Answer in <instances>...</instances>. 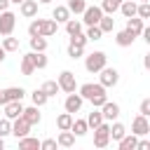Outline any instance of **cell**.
<instances>
[{"instance_id": "obj_1", "label": "cell", "mask_w": 150, "mask_h": 150, "mask_svg": "<svg viewBox=\"0 0 150 150\" xmlns=\"http://www.w3.org/2000/svg\"><path fill=\"white\" fill-rule=\"evenodd\" d=\"M77 94H80L84 101H89L91 108H101V105L108 101V89H105L101 82H84V84L77 89Z\"/></svg>"}, {"instance_id": "obj_2", "label": "cell", "mask_w": 150, "mask_h": 150, "mask_svg": "<svg viewBox=\"0 0 150 150\" xmlns=\"http://www.w3.org/2000/svg\"><path fill=\"white\" fill-rule=\"evenodd\" d=\"M103 66H108L105 52H91V54L84 56V68H87V73H98Z\"/></svg>"}, {"instance_id": "obj_3", "label": "cell", "mask_w": 150, "mask_h": 150, "mask_svg": "<svg viewBox=\"0 0 150 150\" xmlns=\"http://www.w3.org/2000/svg\"><path fill=\"white\" fill-rule=\"evenodd\" d=\"M110 145V122H101L94 127V148H108Z\"/></svg>"}, {"instance_id": "obj_4", "label": "cell", "mask_w": 150, "mask_h": 150, "mask_svg": "<svg viewBox=\"0 0 150 150\" xmlns=\"http://www.w3.org/2000/svg\"><path fill=\"white\" fill-rule=\"evenodd\" d=\"M98 82H101L105 89L115 87V84L120 82V70H117V68H110V66H103V68L98 70Z\"/></svg>"}, {"instance_id": "obj_5", "label": "cell", "mask_w": 150, "mask_h": 150, "mask_svg": "<svg viewBox=\"0 0 150 150\" xmlns=\"http://www.w3.org/2000/svg\"><path fill=\"white\" fill-rule=\"evenodd\" d=\"M101 16H103V9H101L98 5H87L80 21H82V26H96Z\"/></svg>"}, {"instance_id": "obj_6", "label": "cell", "mask_w": 150, "mask_h": 150, "mask_svg": "<svg viewBox=\"0 0 150 150\" xmlns=\"http://www.w3.org/2000/svg\"><path fill=\"white\" fill-rule=\"evenodd\" d=\"M56 82H59V89L66 91V94L77 91V80H75V73H70V70H61Z\"/></svg>"}, {"instance_id": "obj_7", "label": "cell", "mask_w": 150, "mask_h": 150, "mask_svg": "<svg viewBox=\"0 0 150 150\" xmlns=\"http://www.w3.org/2000/svg\"><path fill=\"white\" fill-rule=\"evenodd\" d=\"M14 26H16V14L9 12V9L0 12V35H12Z\"/></svg>"}, {"instance_id": "obj_8", "label": "cell", "mask_w": 150, "mask_h": 150, "mask_svg": "<svg viewBox=\"0 0 150 150\" xmlns=\"http://www.w3.org/2000/svg\"><path fill=\"white\" fill-rule=\"evenodd\" d=\"M82 105H84V98H82L77 91H70V94L66 96V101H63V110H66V112H73V115L80 112Z\"/></svg>"}, {"instance_id": "obj_9", "label": "cell", "mask_w": 150, "mask_h": 150, "mask_svg": "<svg viewBox=\"0 0 150 150\" xmlns=\"http://www.w3.org/2000/svg\"><path fill=\"white\" fill-rule=\"evenodd\" d=\"M131 134H136L138 138L150 134V122H148L145 115H136V117L131 120Z\"/></svg>"}, {"instance_id": "obj_10", "label": "cell", "mask_w": 150, "mask_h": 150, "mask_svg": "<svg viewBox=\"0 0 150 150\" xmlns=\"http://www.w3.org/2000/svg\"><path fill=\"white\" fill-rule=\"evenodd\" d=\"M98 110H101V115H103L105 122H115V120L120 117V105H117L115 101H105Z\"/></svg>"}, {"instance_id": "obj_11", "label": "cell", "mask_w": 150, "mask_h": 150, "mask_svg": "<svg viewBox=\"0 0 150 150\" xmlns=\"http://www.w3.org/2000/svg\"><path fill=\"white\" fill-rule=\"evenodd\" d=\"M30 134V124L19 115L16 120H12V136L14 138H21V136H28Z\"/></svg>"}, {"instance_id": "obj_12", "label": "cell", "mask_w": 150, "mask_h": 150, "mask_svg": "<svg viewBox=\"0 0 150 150\" xmlns=\"http://www.w3.org/2000/svg\"><path fill=\"white\" fill-rule=\"evenodd\" d=\"M2 108H5V117H7V120H16V117L23 112V103H21V101H7Z\"/></svg>"}, {"instance_id": "obj_13", "label": "cell", "mask_w": 150, "mask_h": 150, "mask_svg": "<svg viewBox=\"0 0 150 150\" xmlns=\"http://www.w3.org/2000/svg\"><path fill=\"white\" fill-rule=\"evenodd\" d=\"M21 117H23V120H26L30 127L40 124V120H42V115H40V108H38V105H28V108H23Z\"/></svg>"}, {"instance_id": "obj_14", "label": "cell", "mask_w": 150, "mask_h": 150, "mask_svg": "<svg viewBox=\"0 0 150 150\" xmlns=\"http://www.w3.org/2000/svg\"><path fill=\"white\" fill-rule=\"evenodd\" d=\"M19 12H21V16H26V19L38 16V0H21V2H19Z\"/></svg>"}, {"instance_id": "obj_15", "label": "cell", "mask_w": 150, "mask_h": 150, "mask_svg": "<svg viewBox=\"0 0 150 150\" xmlns=\"http://www.w3.org/2000/svg\"><path fill=\"white\" fill-rule=\"evenodd\" d=\"M0 91H2L5 103H7V101H21V98L26 96V89H23V87H7V89H0Z\"/></svg>"}, {"instance_id": "obj_16", "label": "cell", "mask_w": 150, "mask_h": 150, "mask_svg": "<svg viewBox=\"0 0 150 150\" xmlns=\"http://www.w3.org/2000/svg\"><path fill=\"white\" fill-rule=\"evenodd\" d=\"M136 143H138V136L131 134V131H127V134L117 141V148H120V150H136Z\"/></svg>"}, {"instance_id": "obj_17", "label": "cell", "mask_w": 150, "mask_h": 150, "mask_svg": "<svg viewBox=\"0 0 150 150\" xmlns=\"http://www.w3.org/2000/svg\"><path fill=\"white\" fill-rule=\"evenodd\" d=\"M134 40H136V35H131L127 28L115 33V45H117V47H131V45H134Z\"/></svg>"}, {"instance_id": "obj_18", "label": "cell", "mask_w": 150, "mask_h": 150, "mask_svg": "<svg viewBox=\"0 0 150 150\" xmlns=\"http://www.w3.org/2000/svg\"><path fill=\"white\" fill-rule=\"evenodd\" d=\"M143 26H145V21H143V19H138V16H129L124 28H127L131 35H136V38H138V35H141V30H143Z\"/></svg>"}, {"instance_id": "obj_19", "label": "cell", "mask_w": 150, "mask_h": 150, "mask_svg": "<svg viewBox=\"0 0 150 150\" xmlns=\"http://www.w3.org/2000/svg\"><path fill=\"white\" fill-rule=\"evenodd\" d=\"M56 30H59V23L54 19H42V26H40L42 38H52V35H56Z\"/></svg>"}, {"instance_id": "obj_20", "label": "cell", "mask_w": 150, "mask_h": 150, "mask_svg": "<svg viewBox=\"0 0 150 150\" xmlns=\"http://www.w3.org/2000/svg\"><path fill=\"white\" fill-rule=\"evenodd\" d=\"M75 134L70 131V129H63L61 134H59V138H56V143H59V148H73L75 145Z\"/></svg>"}, {"instance_id": "obj_21", "label": "cell", "mask_w": 150, "mask_h": 150, "mask_svg": "<svg viewBox=\"0 0 150 150\" xmlns=\"http://www.w3.org/2000/svg\"><path fill=\"white\" fill-rule=\"evenodd\" d=\"M28 54H30V61H33L35 70H45L49 66V59L45 56V52H28Z\"/></svg>"}, {"instance_id": "obj_22", "label": "cell", "mask_w": 150, "mask_h": 150, "mask_svg": "<svg viewBox=\"0 0 150 150\" xmlns=\"http://www.w3.org/2000/svg\"><path fill=\"white\" fill-rule=\"evenodd\" d=\"M52 19H54L56 23H66V21L70 19L68 7H66V5H56V7H54V12H52Z\"/></svg>"}, {"instance_id": "obj_23", "label": "cell", "mask_w": 150, "mask_h": 150, "mask_svg": "<svg viewBox=\"0 0 150 150\" xmlns=\"http://www.w3.org/2000/svg\"><path fill=\"white\" fill-rule=\"evenodd\" d=\"M16 141H19V150H40V141L33 136H21Z\"/></svg>"}, {"instance_id": "obj_24", "label": "cell", "mask_w": 150, "mask_h": 150, "mask_svg": "<svg viewBox=\"0 0 150 150\" xmlns=\"http://www.w3.org/2000/svg\"><path fill=\"white\" fill-rule=\"evenodd\" d=\"M96 26L101 28V33H112V28H115V19H112V14H103V16L98 19Z\"/></svg>"}, {"instance_id": "obj_25", "label": "cell", "mask_w": 150, "mask_h": 150, "mask_svg": "<svg viewBox=\"0 0 150 150\" xmlns=\"http://www.w3.org/2000/svg\"><path fill=\"white\" fill-rule=\"evenodd\" d=\"M19 68H21V75H26V77H30V75L35 73V66H33V61H30V54H23V56H21Z\"/></svg>"}, {"instance_id": "obj_26", "label": "cell", "mask_w": 150, "mask_h": 150, "mask_svg": "<svg viewBox=\"0 0 150 150\" xmlns=\"http://www.w3.org/2000/svg\"><path fill=\"white\" fill-rule=\"evenodd\" d=\"M40 89H42V91L47 94V98H54V96H56V94L61 91V89H59V82H56V80H45Z\"/></svg>"}, {"instance_id": "obj_27", "label": "cell", "mask_w": 150, "mask_h": 150, "mask_svg": "<svg viewBox=\"0 0 150 150\" xmlns=\"http://www.w3.org/2000/svg\"><path fill=\"white\" fill-rule=\"evenodd\" d=\"M124 134H127V127H124L122 122H117V120L110 122V141H120Z\"/></svg>"}, {"instance_id": "obj_28", "label": "cell", "mask_w": 150, "mask_h": 150, "mask_svg": "<svg viewBox=\"0 0 150 150\" xmlns=\"http://www.w3.org/2000/svg\"><path fill=\"white\" fill-rule=\"evenodd\" d=\"M136 0H122V5H120V12L124 14V19H129V16H136Z\"/></svg>"}, {"instance_id": "obj_29", "label": "cell", "mask_w": 150, "mask_h": 150, "mask_svg": "<svg viewBox=\"0 0 150 150\" xmlns=\"http://www.w3.org/2000/svg\"><path fill=\"white\" fill-rule=\"evenodd\" d=\"M28 45H30V52H47V38H42V35L30 38Z\"/></svg>"}, {"instance_id": "obj_30", "label": "cell", "mask_w": 150, "mask_h": 150, "mask_svg": "<svg viewBox=\"0 0 150 150\" xmlns=\"http://www.w3.org/2000/svg\"><path fill=\"white\" fill-rule=\"evenodd\" d=\"M70 131L80 138V136H84L87 131H89V127H87V120H75L73 117V124H70Z\"/></svg>"}, {"instance_id": "obj_31", "label": "cell", "mask_w": 150, "mask_h": 150, "mask_svg": "<svg viewBox=\"0 0 150 150\" xmlns=\"http://www.w3.org/2000/svg\"><path fill=\"white\" fill-rule=\"evenodd\" d=\"M7 54L9 52H16L19 49V38H12V35H2V45H0Z\"/></svg>"}, {"instance_id": "obj_32", "label": "cell", "mask_w": 150, "mask_h": 150, "mask_svg": "<svg viewBox=\"0 0 150 150\" xmlns=\"http://www.w3.org/2000/svg\"><path fill=\"white\" fill-rule=\"evenodd\" d=\"M73 112H61L59 117H56V127H59V131H63V129H70V124H73Z\"/></svg>"}, {"instance_id": "obj_33", "label": "cell", "mask_w": 150, "mask_h": 150, "mask_svg": "<svg viewBox=\"0 0 150 150\" xmlns=\"http://www.w3.org/2000/svg\"><path fill=\"white\" fill-rule=\"evenodd\" d=\"M66 7H68V12H70V14H75V16H77V14H82V12H84L87 0H68V2H66Z\"/></svg>"}, {"instance_id": "obj_34", "label": "cell", "mask_w": 150, "mask_h": 150, "mask_svg": "<svg viewBox=\"0 0 150 150\" xmlns=\"http://www.w3.org/2000/svg\"><path fill=\"white\" fill-rule=\"evenodd\" d=\"M63 26H66V33H68V35L82 33V21H80V19H73V16H70V19H68V21H66Z\"/></svg>"}, {"instance_id": "obj_35", "label": "cell", "mask_w": 150, "mask_h": 150, "mask_svg": "<svg viewBox=\"0 0 150 150\" xmlns=\"http://www.w3.org/2000/svg\"><path fill=\"white\" fill-rule=\"evenodd\" d=\"M101 122H103V115H101V110H98V108H94V110L87 115V127H89V129H94V127H98Z\"/></svg>"}, {"instance_id": "obj_36", "label": "cell", "mask_w": 150, "mask_h": 150, "mask_svg": "<svg viewBox=\"0 0 150 150\" xmlns=\"http://www.w3.org/2000/svg\"><path fill=\"white\" fill-rule=\"evenodd\" d=\"M120 5H122V0H103L98 7L103 9V14H115L120 9Z\"/></svg>"}, {"instance_id": "obj_37", "label": "cell", "mask_w": 150, "mask_h": 150, "mask_svg": "<svg viewBox=\"0 0 150 150\" xmlns=\"http://www.w3.org/2000/svg\"><path fill=\"white\" fill-rule=\"evenodd\" d=\"M30 101H33V105H38V108H42L49 98H47V94L42 91V89H35L33 94H30Z\"/></svg>"}, {"instance_id": "obj_38", "label": "cell", "mask_w": 150, "mask_h": 150, "mask_svg": "<svg viewBox=\"0 0 150 150\" xmlns=\"http://www.w3.org/2000/svg\"><path fill=\"white\" fill-rule=\"evenodd\" d=\"M136 16L143 19V21L150 19V2H138V5H136Z\"/></svg>"}, {"instance_id": "obj_39", "label": "cell", "mask_w": 150, "mask_h": 150, "mask_svg": "<svg viewBox=\"0 0 150 150\" xmlns=\"http://www.w3.org/2000/svg\"><path fill=\"white\" fill-rule=\"evenodd\" d=\"M40 26H42V19H40V16H33V21L28 23V35H30V38L40 35Z\"/></svg>"}, {"instance_id": "obj_40", "label": "cell", "mask_w": 150, "mask_h": 150, "mask_svg": "<svg viewBox=\"0 0 150 150\" xmlns=\"http://www.w3.org/2000/svg\"><path fill=\"white\" fill-rule=\"evenodd\" d=\"M84 35H87V40L96 42V40H101V35H103V33H101V28H98V26H87V33H84Z\"/></svg>"}, {"instance_id": "obj_41", "label": "cell", "mask_w": 150, "mask_h": 150, "mask_svg": "<svg viewBox=\"0 0 150 150\" xmlns=\"http://www.w3.org/2000/svg\"><path fill=\"white\" fill-rule=\"evenodd\" d=\"M68 56H70V59H80V56H84V47L68 42Z\"/></svg>"}, {"instance_id": "obj_42", "label": "cell", "mask_w": 150, "mask_h": 150, "mask_svg": "<svg viewBox=\"0 0 150 150\" xmlns=\"http://www.w3.org/2000/svg\"><path fill=\"white\" fill-rule=\"evenodd\" d=\"M9 134H12V120L2 117V120H0V136L5 138V136H9Z\"/></svg>"}, {"instance_id": "obj_43", "label": "cell", "mask_w": 150, "mask_h": 150, "mask_svg": "<svg viewBox=\"0 0 150 150\" xmlns=\"http://www.w3.org/2000/svg\"><path fill=\"white\" fill-rule=\"evenodd\" d=\"M70 42H73V45H80V47H87L89 40H87L84 33H75V35H70Z\"/></svg>"}, {"instance_id": "obj_44", "label": "cell", "mask_w": 150, "mask_h": 150, "mask_svg": "<svg viewBox=\"0 0 150 150\" xmlns=\"http://www.w3.org/2000/svg\"><path fill=\"white\" fill-rule=\"evenodd\" d=\"M56 148H59L56 138H45V141H40V150H56Z\"/></svg>"}, {"instance_id": "obj_45", "label": "cell", "mask_w": 150, "mask_h": 150, "mask_svg": "<svg viewBox=\"0 0 150 150\" xmlns=\"http://www.w3.org/2000/svg\"><path fill=\"white\" fill-rule=\"evenodd\" d=\"M138 115H145V117H150V98H143V101H141Z\"/></svg>"}, {"instance_id": "obj_46", "label": "cell", "mask_w": 150, "mask_h": 150, "mask_svg": "<svg viewBox=\"0 0 150 150\" xmlns=\"http://www.w3.org/2000/svg\"><path fill=\"white\" fill-rule=\"evenodd\" d=\"M136 150H150V141H145V138L141 136L138 143H136Z\"/></svg>"}, {"instance_id": "obj_47", "label": "cell", "mask_w": 150, "mask_h": 150, "mask_svg": "<svg viewBox=\"0 0 150 150\" xmlns=\"http://www.w3.org/2000/svg\"><path fill=\"white\" fill-rule=\"evenodd\" d=\"M9 5H12L9 0H0V12H5V9H9Z\"/></svg>"}, {"instance_id": "obj_48", "label": "cell", "mask_w": 150, "mask_h": 150, "mask_svg": "<svg viewBox=\"0 0 150 150\" xmlns=\"http://www.w3.org/2000/svg\"><path fill=\"white\" fill-rule=\"evenodd\" d=\"M143 66H145V68H150V54H145V59H143Z\"/></svg>"}, {"instance_id": "obj_49", "label": "cell", "mask_w": 150, "mask_h": 150, "mask_svg": "<svg viewBox=\"0 0 150 150\" xmlns=\"http://www.w3.org/2000/svg\"><path fill=\"white\" fill-rule=\"evenodd\" d=\"M5 56H7V52H5V49H2V47H0V63H2V61H5Z\"/></svg>"}, {"instance_id": "obj_50", "label": "cell", "mask_w": 150, "mask_h": 150, "mask_svg": "<svg viewBox=\"0 0 150 150\" xmlns=\"http://www.w3.org/2000/svg\"><path fill=\"white\" fill-rule=\"evenodd\" d=\"M52 0H38V5H49Z\"/></svg>"}, {"instance_id": "obj_51", "label": "cell", "mask_w": 150, "mask_h": 150, "mask_svg": "<svg viewBox=\"0 0 150 150\" xmlns=\"http://www.w3.org/2000/svg\"><path fill=\"white\" fill-rule=\"evenodd\" d=\"M2 148H5V138L0 136V150H2Z\"/></svg>"}, {"instance_id": "obj_52", "label": "cell", "mask_w": 150, "mask_h": 150, "mask_svg": "<svg viewBox=\"0 0 150 150\" xmlns=\"http://www.w3.org/2000/svg\"><path fill=\"white\" fill-rule=\"evenodd\" d=\"M9 2H16V5H19V2H21V0H9Z\"/></svg>"}, {"instance_id": "obj_53", "label": "cell", "mask_w": 150, "mask_h": 150, "mask_svg": "<svg viewBox=\"0 0 150 150\" xmlns=\"http://www.w3.org/2000/svg\"><path fill=\"white\" fill-rule=\"evenodd\" d=\"M136 2H150V0H136Z\"/></svg>"}]
</instances>
